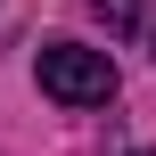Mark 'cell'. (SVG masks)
Instances as JSON below:
<instances>
[{"instance_id": "obj_2", "label": "cell", "mask_w": 156, "mask_h": 156, "mask_svg": "<svg viewBox=\"0 0 156 156\" xmlns=\"http://www.w3.org/2000/svg\"><path fill=\"white\" fill-rule=\"evenodd\" d=\"M107 33H140V0H90Z\"/></svg>"}, {"instance_id": "obj_1", "label": "cell", "mask_w": 156, "mask_h": 156, "mask_svg": "<svg viewBox=\"0 0 156 156\" xmlns=\"http://www.w3.org/2000/svg\"><path fill=\"white\" fill-rule=\"evenodd\" d=\"M41 90L58 107H107L115 99V58L107 49H82V41H49L41 49Z\"/></svg>"}, {"instance_id": "obj_3", "label": "cell", "mask_w": 156, "mask_h": 156, "mask_svg": "<svg viewBox=\"0 0 156 156\" xmlns=\"http://www.w3.org/2000/svg\"><path fill=\"white\" fill-rule=\"evenodd\" d=\"M140 156H148V148H140Z\"/></svg>"}]
</instances>
